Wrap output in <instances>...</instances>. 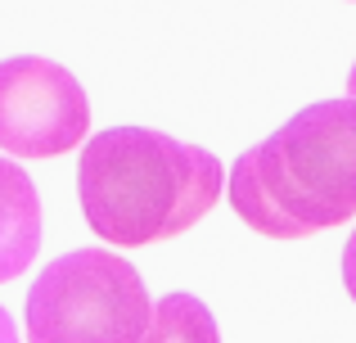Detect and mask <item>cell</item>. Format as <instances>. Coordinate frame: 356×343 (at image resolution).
<instances>
[{
    "label": "cell",
    "mask_w": 356,
    "mask_h": 343,
    "mask_svg": "<svg viewBox=\"0 0 356 343\" xmlns=\"http://www.w3.org/2000/svg\"><path fill=\"white\" fill-rule=\"evenodd\" d=\"M0 343H18V326H14V317H9L5 308H0Z\"/></svg>",
    "instance_id": "8"
},
{
    "label": "cell",
    "mask_w": 356,
    "mask_h": 343,
    "mask_svg": "<svg viewBox=\"0 0 356 343\" xmlns=\"http://www.w3.org/2000/svg\"><path fill=\"white\" fill-rule=\"evenodd\" d=\"M230 208L266 239H307L356 212V99L307 104L243 150L230 168Z\"/></svg>",
    "instance_id": "2"
},
{
    "label": "cell",
    "mask_w": 356,
    "mask_h": 343,
    "mask_svg": "<svg viewBox=\"0 0 356 343\" xmlns=\"http://www.w3.org/2000/svg\"><path fill=\"white\" fill-rule=\"evenodd\" d=\"M221 159L149 127H108L81 145L77 199L104 244L145 248L185 235L221 199Z\"/></svg>",
    "instance_id": "1"
},
{
    "label": "cell",
    "mask_w": 356,
    "mask_h": 343,
    "mask_svg": "<svg viewBox=\"0 0 356 343\" xmlns=\"http://www.w3.org/2000/svg\"><path fill=\"white\" fill-rule=\"evenodd\" d=\"M149 312V289L127 257L77 248L27 289V343H140Z\"/></svg>",
    "instance_id": "3"
},
{
    "label": "cell",
    "mask_w": 356,
    "mask_h": 343,
    "mask_svg": "<svg viewBox=\"0 0 356 343\" xmlns=\"http://www.w3.org/2000/svg\"><path fill=\"white\" fill-rule=\"evenodd\" d=\"M90 131L81 81L63 63L18 54L0 63V150L14 159H59Z\"/></svg>",
    "instance_id": "4"
},
{
    "label": "cell",
    "mask_w": 356,
    "mask_h": 343,
    "mask_svg": "<svg viewBox=\"0 0 356 343\" xmlns=\"http://www.w3.org/2000/svg\"><path fill=\"white\" fill-rule=\"evenodd\" d=\"M343 285H348V294L356 303V230H352L348 244H343Z\"/></svg>",
    "instance_id": "7"
},
{
    "label": "cell",
    "mask_w": 356,
    "mask_h": 343,
    "mask_svg": "<svg viewBox=\"0 0 356 343\" xmlns=\"http://www.w3.org/2000/svg\"><path fill=\"white\" fill-rule=\"evenodd\" d=\"M140 343H221L217 321L194 294H167L154 303Z\"/></svg>",
    "instance_id": "6"
},
{
    "label": "cell",
    "mask_w": 356,
    "mask_h": 343,
    "mask_svg": "<svg viewBox=\"0 0 356 343\" xmlns=\"http://www.w3.org/2000/svg\"><path fill=\"white\" fill-rule=\"evenodd\" d=\"M41 253V199L18 163L0 159V285L18 280Z\"/></svg>",
    "instance_id": "5"
},
{
    "label": "cell",
    "mask_w": 356,
    "mask_h": 343,
    "mask_svg": "<svg viewBox=\"0 0 356 343\" xmlns=\"http://www.w3.org/2000/svg\"><path fill=\"white\" fill-rule=\"evenodd\" d=\"M348 95L356 99V63H352V77H348Z\"/></svg>",
    "instance_id": "9"
}]
</instances>
